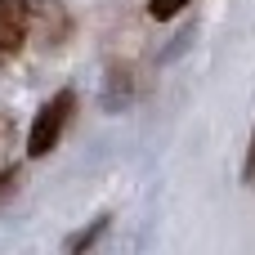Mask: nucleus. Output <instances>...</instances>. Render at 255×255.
<instances>
[{
	"mask_svg": "<svg viewBox=\"0 0 255 255\" xmlns=\"http://www.w3.org/2000/svg\"><path fill=\"white\" fill-rule=\"evenodd\" d=\"M72 108H76V94L63 90V94H54V99L36 112V126H31V134H27V152H31V157H45V152L58 143V134H63Z\"/></svg>",
	"mask_w": 255,
	"mask_h": 255,
	"instance_id": "1",
	"label": "nucleus"
},
{
	"mask_svg": "<svg viewBox=\"0 0 255 255\" xmlns=\"http://www.w3.org/2000/svg\"><path fill=\"white\" fill-rule=\"evenodd\" d=\"M27 27H31V9L27 0H0V63L13 58L27 40Z\"/></svg>",
	"mask_w": 255,
	"mask_h": 255,
	"instance_id": "2",
	"label": "nucleus"
},
{
	"mask_svg": "<svg viewBox=\"0 0 255 255\" xmlns=\"http://www.w3.org/2000/svg\"><path fill=\"white\" fill-rule=\"evenodd\" d=\"M184 4H193V0H148V13L152 18H175Z\"/></svg>",
	"mask_w": 255,
	"mask_h": 255,
	"instance_id": "3",
	"label": "nucleus"
},
{
	"mask_svg": "<svg viewBox=\"0 0 255 255\" xmlns=\"http://www.w3.org/2000/svg\"><path fill=\"white\" fill-rule=\"evenodd\" d=\"M247 179H255V130H251V148H247V170H242Z\"/></svg>",
	"mask_w": 255,
	"mask_h": 255,
	"instance_id": "4",
	"label": "nucleus"
}]
</instances>
